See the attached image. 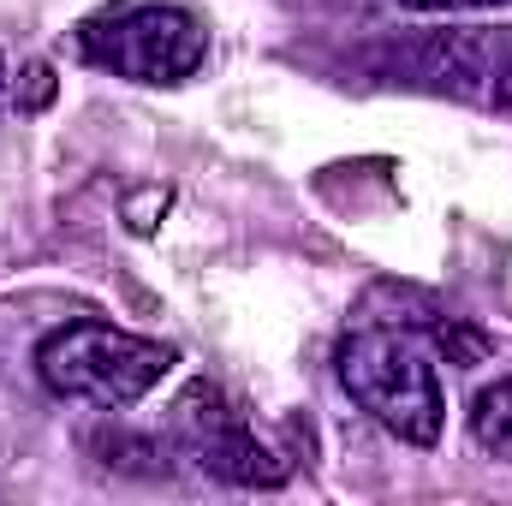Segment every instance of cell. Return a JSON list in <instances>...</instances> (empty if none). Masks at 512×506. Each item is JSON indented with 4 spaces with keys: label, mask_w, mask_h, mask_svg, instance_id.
<instances>
[{
    "label": "cell",
    "mask_w": 512,
    "mask_h": 506,
    "mask_svg": "<svg viewBox=\"0 0 512 506\" xmlns=\"http://www.w3.org/2000/svg\"><path fill=\"white\" fill-rule=\"evenodd\" d=\"M334 376L352 393V405H364L387 435H399L411 447H435L441 441V423H447L441 376H435L429 352L411 334H399V328H358L352 340H340Z\"/></svg>",
    "instance_id": "6da1fadb"
},
{
    "label": "cell",
    "mask_w": 512,
    "mask_h": 506,
    "mask_svg": "<svg viewBox=\"0 0 512 506\" xmlns=\"http://www.w3.org/2000/svg\"><path fill=\"white\" fill-rule=\"evenodd\" d=\"M173 370V352L161 340H143L114 322H66L36 346V376L60 399H84L96 411H126L143 393H155Z\"/></svg>",
    "instance_id": "7a4b0ae2"
},
{
    "label": "cell",
    "mask_w": 512,
    "mask_h": 506,
    "mask_svg": "<svg viewBox=\"0 0 512 506\" xmlns=\"http://www.w3.org/2000/svg\"><path fill=\"white\" fill-rule=\"evenodd\" d=\"M78 48L131 84H185L209 54V30L185 6H131L120 18L84 24Z\"/></svg>",
    "instance_id": "3957f363"
},
{
    "label": "cell",
    "mask_w": 512,
    "mask_h": 506,
    "mask_svg": "<svg viewBox=\"0 0 512 506\" xmlns=\"http://www.w3.org/2000/svg\"><path fill=\"white\" fill-rule=\"evenodd\" d=\"M173 441L185 447V459H197L209 477H221L233 489H280L286 471H292L245 423V411L209 381H191L173 399Z\"/></svg>",
    "instance_id": "277c9868"
},
{
    "label": "cell",
    "mask_w": 512,
    "mask_h": 506,
    "mask_svg": "<svg viewBox=\"0 0 512 506\" xmlns=\"http://www.w3.org/2000/svg\"><path fill=\"white\" fill-rule=\"evenodd\" d=\"M471 441H477L489 459L512 465V376H501L495 387H483V393L471 399Z\"/></svg>",
    "instance_id": "5b68a950"
},
{
    "label": "cell",
    "mask_w": 512,
    "mask_h": 506,
    "mask_svg": "<svg viewBox=\"0 0 512 506\" xmlns=\"http://www.w3.org/2000/svg\"><path fill=\"white\" fill-rule=\"evenodd\" d=\"M24 78H30V84H24V96H18V102H24V108H42V102L54 96V72H48V66H30Z\"/></svg>",
    "instance_id": "8992f818"
},
{
    "label": "cell",
    "mask_w": 512,
    "mask_h": 506,
    "mask_svg": "<svg viewBox=\"0 0 512 506\" xmlns=\"http://www.w3.org/2000/svg\"><path fill=\"white\" fill-rule=\"evenodd\" d=\"M417 12H459V6H512V0H405Z\"/></svg>",
    "instance_id": "52a82bcc"
},
{
    "label": "cell",
    "mask_w": 512,
    "mask_h": 506,
    "mask_svg": "<svg viewBox=\"0 0 512 506\" xmlns=\"http://www.w3.org/2000/svg\"><path fill=\"white\" fill-rule=\"evenodd\" d=\"M0 90H6V60H0Z\"/></svg>",
    "instance_id": "ba28073f"
}]
</instances>
